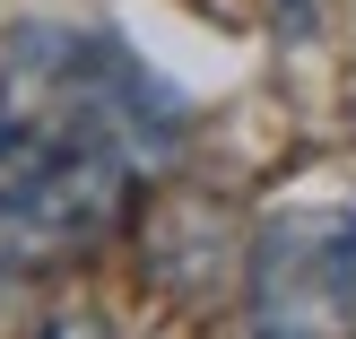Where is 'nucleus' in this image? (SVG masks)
<instances>
[{
	"label": "nucleus",
	"instance_id": "nucleus-2",
	"mask_svg": "<svg viewBox=\"0 0 356 339\" xmlns=\"http://www.w3.org/2000/svg\"><path fill=\"white\" fill-rule=\"evenodd\" d=\"M9 79H26L35 113L52 131H79L122 148L131 166H156V157L183 139V96L139 61L113 35H79V26H35L26 44L9 52Z\"/></svg>",
	"mask_w": 356,
	"mask_h": 339
},
{
	"label": "nucleus",
	"instance_id": "nucleus-3",
	"mask_svg": "<svg viewBox=\"0 0 356 339\" xmlns=\"http://www.w3.org/2000/svg\"><path fill=\"white\" fill-rule=\"evenodd\" d=\"M252 322L261 331H356V218L287 209L252 244Z\"/></svg>",
	"mask_w": 356,
	"mask_h": 339
},
{
	"label": "nucleus",
	"instance_id": "nucleus-1",
	"mask_svg": "<svg viewBox=\"0 0 356 339\" xmlns=\"http://www.w3.org/2000/svg\"><path fill=\"white\" fill-rule=\"evenodd\" d=\"M139 166L52 122H0V287L87 261L131 218Z\"/></svg>",
	"mask_w": 356,
	"mask_h": 339
}]
</instances>
